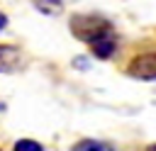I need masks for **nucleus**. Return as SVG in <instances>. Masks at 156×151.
Listing matches in <instances>:
<instances>
[{
	"label": "nucleus",
	"instance_id": "obj_9",
	"mask_svg": "<svg viewBox=\"0 0 156 151\" xmlns=\"http://www.w3.org/2000/svg\"><path fill=\"white\" fill-rule=\"evenodd\" d=\"M149 151H156V146H151V149H149Z\"/></svg>",
	"mask_w": 156,
	"mask_h": 151
},
{
	"label": "nucleus",
	"instance_id": "obj_1",
	"mask_svg": "<svg viewBox=\"0 0 156 151\" xmlns=\"http://www.w3.org/2000/svg\"><path fill=\"white\" fill-rule=\"evenodd\" d=\"M110 32H112L110 22L100 15H73L71 17V34L85 44L102 34H110Z\"/></svg>",
	"mask_w": 156,
	"mask_h": 151
},
{
	"label": "nucleus",
	"instance_id": "obj_10",
	"mask_svg": "<svg viewBox=\"0 0 156 151\" xmlns=\"http://www.w3.org/2000/svg\"><path fill=\"white\" fill-rule=\"evenodd\" d=\"M0 110H2V105H0Z\"/></svg>",
	"mask_w": 156,
	"mask_h": 151
},
{
	"label": "nucleus",
	"instance_id": "obj_4",
	"mask_svg": "<svg viewBox=\"0 0 156 151\" xmlns=\"http://www.w3.org/2000/svg\"><path fill=\"white\" fill-rule=\"evenodd\" d=\"M20 66V51L15 46H0V71H15Z\"/></svg>",
	"mask_w": 156,
	"mask_h": 151
},
{
	"label": "nucleus",
	"instance_id": "obj_6",
	"mask_svg": "<svg viewBox=\"0 0 156 151\" xmlns=\"http://www.w3.org/2000/svg\"><path fill=\"white\" fill-rule=\"evenodd\" d=\"M34 7L44 15H61L63 2L61 0H34Z\"/></svg>",
	"mask_w": 156,
	"mask_h": 151
},
{
	"label": "nucleus",
	"instance_id": "obj_2",
	"mask_svg": "<svg viewBox=\"0 0 156 151\" xmlns=\"http://www.w3.org/2000/svg\"><path fill=\"white\" fill-rule=\"evenodd\" d=\"M127 76L136 80H156V51L134 56L127 66Z\"/></svg>",
	"mask_w": 156,
	"mask_h": 151
},
{
	"label": "nucleus",
	"instance_id": "obj_5",
	"mask_svg": "<svg viewBox=\"0 0 156 151\" xmlns=\"http://www.w3.org/2000/svg\"><path fill=\"white\" fill-rule=\"evenodd\" d=\"M71 151H115V149L110 144H105V141H98V139H83Z\"/></svg>",
	"mask_w": 156,
	"mask_h": 151
},
{
	"label": "nucleus",
	"instance_id": "obj_7",
	"mask_svg": "<svg viewBox=\"0 0 156 151\" xmlns=\"http://www.w3.org/2000/svg\"><path fill=\"white\" fill-rule=\"evenodd\" d=\"M12 151H44V146L39 141H34V139H20Z\"/></svg>",
	"mask_w": 156,
	"mask_h": 151
},
{
	"label": "nucleus",
	"instance_id": "obj_3",
	"mask_svg": "<svg viewBox=\"0 0 156 151\" xmlns=\"http://www.w3.org/2000/svg\"><path fill=\"white\" fill-rule=\"evenodd\" d=\"M88 44H90V51L95 54V58H110V56L117 51V41H115V37H112V32H110V34H102V37L88 41Z\"/></svg>",
	"mask_w": 156,
	"mask_h": 151
},
{
	"label": "nucleus",
	"instance_id": "obj_8",
	"mask_svg": "<svg viewBox=\"0 0 156 151\" xmlns=\"http://www.w3.org/2000/svg\"><path fill=\"white\" fill-rule=\"evenodd\" d=\"M5 24H7V17H5V15H2V12H0V32H2V29H5Z\"/></svg>",
	"mask_w": 156,
	"mask_h": 151
}]
</instances>
